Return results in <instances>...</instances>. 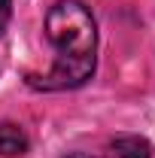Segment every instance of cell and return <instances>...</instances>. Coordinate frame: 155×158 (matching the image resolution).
Instances as JSON below:
<instances>
[{"mask_svg":"<svg viewBox=\"0 0 155 158\" xmlns=\"http://www.w3.org/2000/svg\"><path fill=\"white\" fill-rule=\"evenodd\" d=\"M46 37L55 49V64L46 76L34 85L46 91L79 88L94 73V52H97V27L79 0H61L46 15Z\"/></svg>","mask_w":155,"mask_h":158,"instance_id":"6da1fadb","label":"cell"},{"mask_svg":"<svg viewBox=\"0 0 155 158\" xmlns=\"http://www.w3.org/2000/svg\"><path fill=\"white\" fill-rule=\"evenodd\" d=\"M9 15H12V0H0V34L6 31V24H9Z\"/></svg>","mask_w":155,"mask_h":158,"instance_id":"277c9868","label":"cell"},{"mask_svg":"<svg viewBox=\"0 0 155 158\" xmlns=\"http://www.w3.org/2000/svg\"><path fill=\"white\" fill-rule=\"evenodd\" d=\"M67 158H91V155H85V152H73V155H67Z\"/></svg>","mask_w":155,"mask_h":158,"instance_id":"5b68a950","label":"cell"},{"mask_svg":"<svg viewBox=\"0 0 155 158\" xmlns=\"http://www.w3.org/2000/svg\"><path fill=\"white\" fill-rule=\"evenodd\" d=\"M103 158H152V149H149V143L143 137L125 134V137H116L107 146V155Z\"/></svg>","mask_w":155,"mask_h":158,"instance_id":"7a4b0ae2","label":"cell"},{"mask_svg":"<svg viewBox=\"0 0 155 158\" xmlns=\"http://www.w3.org/2000/svg\"><path fill=\"white\" fill-rule=\"evenodd\" d=\"M24 152H27V134L12 122H0V155L19 158Z\"/></svg>","mask_w":155,"mask_h":158,"instance_id":"3957f363","label":"cell"}]
</instances>
